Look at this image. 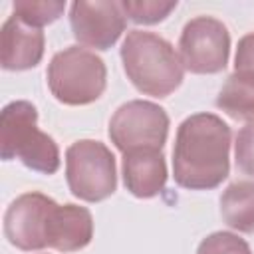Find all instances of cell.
<instances>
[{
  "label": "cell",
  "instance_id": "obj_7",
  "mask_svg": "<svg viewBox=\"0 0 254 254\" xmlns=\"http://www.w3.org/2000/svg\"><path fill=\"white\" fill-rule=\"evenodd\" d=\"M169 119L165 111L147 101H131L117 109L109 135L127 155L135 151H159L167 139Z\"/></svg>",
  "mask_w": 254,
  "mask_h": 254
},
{
  "label": "cell",
  "instance_id": "obj_19",
  "mask_svg": "<svg viewBox=\"0 0 254 254\" xmlns=\"http://www.w3.org/2000/svg\"><path fill=\"white\" fill-rule=\"evenodd\" d=\"M236 71H240V73H254V34H248L238 44Z\"/></svg>",
  "mask_w": 254,
  "mask_h": 254
},
{
  "label": "cell",
  "instance_id": "obj_1",
  "mask_svg": "<svg viewBox=\"0 0 254 254\" xmlns=\"http://www.w3.org/2000/svg\"><path fill=\"white\" fill-rule=\"evenodd\" d=\"M230 129L216 115L198 113L181 127L173 151V169L187 189H212L228 175Z\"/></svg>",
  "mask_w": 254,
  "mask_h": 254
},
{
  "label": "cell",
  "instance_id": "obj_8",
  "mask_svg": "<svg viewBox=\"0 0 254 254\" xmlns=\"http://www.w3.org/2000/svg\"><path fill=\"white\" fill-rule=\"evenodd\" d=\"M228 60V32L214 18H194L181 38V64L194 73H214Z\"/></svg>",
  "mask_w": 254,
  "mask_h": 254
},
{
  "label": "cell",
  "instance_id": "obj_4",
  "mask_svg": "<svg viewBox=\"0 0 254 254\" xmlns=\"http://www.w3.org/2000/svg\"><path fill=\"white\" fill-rule=\"evenodd\" d=\"M48 83L56 99L69 105H83L101 95L105 87V65L95 54L83 48H67L52 60Z\"/></svg>",
  "mask_w": 254,
  "mask_h": 254
},
{
  "label": "cell",
  "instance_id": "obj_15",
  "mask_svg": "<svg viewBox=\"0 0 254 254\" xmlns=\"http://www.w3.org/2000/svg\"><path fill=\"white\" fill-rule=\"evenodd\" d=\"M62 10H64L62 2H16L14 4V16L32 28H40L56 20Z\"/></svg>",
  "mask_w": 254,
  "mask_h": 254
},
{
  "label": "cell",
  "instance_id": "obj_3",
  "mask_svg": "<svg viewBox=\"0 0 254 254\" xmlns=\"http://www.w3.org/2000/svg\"><path fill=\"white\" fill-rule=\"evenodd\" d=\"M36 107L28 101H14L4 107L0 119L2 159H20L26 167L52 175L60 167L58 147L36 127Z\"/></svg>",
  "mask_w": 254,
  "mask_h": 254
},
{
  "label": "cell",
  "instance_id": "obj_13",
  "mask_svg": "<svg viewBox=\"0 0 254 254\" xmlns=\"http://www.w3.org/2000/svg\"><path fill=\"white\" fill-rule=\"evenodd\" d=\"M224 220L242 232H254V183H234L220 198Z\"/></svg>",
  "mask_w": 254,
  "mask_h": 254
},
{
  "label": "cell",
  "instance_id": "obj_6",
  "mask_svg": "<svg viewBox=\"0 0 254 254\" xmlns=\"http://www.w3.org/2000/svg\"><path fill=\"white\" fill-rule=\"evenodd\" d=\"M67 183L75 196L101 200L115 190V161L99 141H77L67 149Z\"/></svg>",
  "mask_w": 254,
  "mask_h": 254
},
{
  "label": "cell",
  "instance_id": "obj_11",
  "mask_svg": "<svg viewBox=\"0 0 254 254\" xmlns=\"http://www.w3.org/2000/svg\"><path fill=\"white\" fill-rule=\"evenodd\" d=\"M125 185L135 196H153L161 192L167 169L163 155L159 151H135L127 153L123 159Z\"/></svg>",
  "mask_w": 254,
  "mask_h": 254
},
{
  "label": "cell",
  "instance_id": "obj_16",
  "mask_svg": "<svg viewBox=\"0 0 254 254\" xmlns=\"http://www.w3.org/2000/svg\"><path fill=\"white\" fill-rule=\"evenodd\" d=\"M196 254H250V248L244 240L228 232H216L202 240Z\"/></svg>",
  "mask_w": 254,
  "mask_h": 254
},
{
  "label": "cell",
  "instance_id": "obj_10",
  "mask_svg": "<svg viewBox=\"0 0 254 254\" xmlns=\"http://www.w3.org/2000/svg\"><path fill=\"white\" fill-rule=\"evenodd\" d=\"M44 52V36L38 28L20 22L16 16L8 18L0 34V62L6 69L34 67Z\"/></svg>",
  "mask_w": 254,
  "mask_h": 254
},
{
  "label": "cell",
  "instance_id": "obj_17",
  "mask_svg": "<svg viewBox=\"0 0 254 254\" xmlns=\"http://www.w3.org/2000/svg\"><path fill=\"white\" fill-rule=\"evenodd\" d=\"M121 6L131 16V20L153 24V22L163 20L177 6V2H167V4L163 2H123Z\"/></svg>",
  "mask_w": 254,
  "mask_h": 254
},
{
  "label": "cell",
  "instance_id": "obj_12",
  "mask_svg": "<svg viewBox=\"0 0 254 254\" xmlns=\"http://www.w3.org/2000/svg\"><path fill=\"white\" fill-rule=\"evenodd\" d=\"M91 214L75 204L60 206L52 248L71 252L83 248L91 240Z\"/></svg>",
  "mask_w": 254,
  "mask_h": 254
},
{
  "label": "cell",
  "instance_id": "obj_18",
  "mask_svg": "<svg viewBox=\"0 0 254 254\" xmlns=\"http://www.w3.org/2000/svg\"><path fill=\"white\" fill-rule=\"evenodd\" d=\"M236 163L244 173L254 175V123H248L238 133V139H236Z\"/></svg>",
  "mask_w": 254,
  "mask_h": 254
},
{
  "label": "cell",
  "instance_id": "obj_2",
  "mask_svg": "<svg viewBox=\"0 0 254 254\" xmlns=\"http://www.w3.org/2000/svg\"><path fill=\"white\" fill-rule=\"evenodd\" d=\"M125 71L135 87L153 97L175 91L183 79V65L173 46L149 32H131L121 48Z\"/></svg>",
  "mask_w": 254,
  "mask_h": 254
},
{
  "label": "cell",
  "instance_id": "obj_14",
  "mask_svg": "<svg viewBox=\"0 0 254 254\" xmlns=\"http://www.w3.org/2000/svg\"><path fill=\"white\" fill-rule=\"evenodd\" d=\"M216 103L236 119H254V73L236 71L230 75Z\"/></svg>",
  "mask_w": 254,
  "mask_h": 254
},
{
  "label": "cell",
  "instance_id": "obj_9",
  "mask_svg": "<svg viewBox=\"0 0 254 254\" xmlns=\"http://www.w3.org/2000/svg\"><path fill=\"white\" fill-rule=\"evenodd\" d=\"M123 6L115 2H75L71 8V28L75 38L97 50H107L123 32Z\"/></svg>",
  "mask_w": 254,
  "mask_h": 254
},
{
  "label": "cell",
  "instance_id": "obj_5",
  "mask_svg": "<svg viewBox=\"0 0 254 254\" xmlns=\"http://www.w3.org/2000/svg\"><path fill=\"white\" fill-rule=\"evenodd\" d=\"M60 204L40 192L22 194L4 216V232L10 244L22 250H40L54 244Z\"/></svg>",
  "mask_w": 254,
  "mask_h": 254
}]
</instances>
